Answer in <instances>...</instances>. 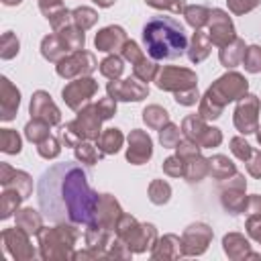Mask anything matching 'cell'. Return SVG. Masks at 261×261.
I'll return each mask as SVG.
<instances>
[{"instance_id":"14","label":"cell","mask_w":261,"mask_h":261,"mask_svg":"<svg viewBox=\"0 0 261 261\" xmlns=\"http://www.w3.org/2000/svg\"><path fill=\"white\" fill-rule=\"evenodd\" d=\"M18 102H20L18 90L6 77H2V118L4 120H10L14 116V110L18 108Z\"/></svg>"},{"instance_id":"31","label":"cell","mask_w":261,"mask_h":261,"mask_svg":"<svg viewBox=\"0 0 261 261\" xmlns=\"http://www.w3.org/2000/svg\"><path fill=\"white\" fill-rule=\"evenodd\" d=\"M243 63L249 71H259L261 69V49L259 47H249L245 49V55H243Z\"/></svg>"},{"instance_id":"36","label":"cell","mask_w":261,"mask_h":261,"mask_svg":"<svg viewBox=\"0 0 261 261\" xmlns=\"http://www.w3.org/2000/svg\"><path fill=\"white\" fill-rule=\"evenodd\" d=\"M163 169H165V173H169V175H184L186 163L181 161L179 155H177V157H169V159L163 163Z\"/></svg>"},{"instance_id":"37","label":"cell","mask_w":261,"mask_h":261,"mask_svg":"<svg viewBox=\"0 0 261 261\" xmlns=\"http://www.w3.org/2000/svg\"><path fill=\"white\" fill-rule=\"evenodd\" d=\"M39 153L43 155V157H55L57 153H59V145H57V141L53 139V137H47L45 141H41L39 143Z\"/></svg>"},{"instance_id":"44","label":"cell","mask_w":261,"mask_h":261,"mask_svg":"<svg viewBox=\"0 0 261 261\" xmlns=\"http://www.w3.org/2000/svg\"><path fill=\"white\" fill-rule=\"evenodd\" d=\"M47 2H49V6H59L61 4V0H41V8H45Z\"/></svg>"},{"instance_id":"13","label":"cell","mask_w":261,"mask_h":261,"mask_svg":"<svg viewBox=\"0 0 261 261\" xmlns=\"http://www.w3.org/2000/svg\"><path fill=\"white\" fill-rule=\"evenodd\" d=\"M126 35L120 27H106L104 31H100L96 35V47L100 51H114L124 43Z\"/></svg>"},{"instance_id":"10","label":"cell","mask_w":261,"mask_h":261,"mask_svg":"<svg viewBox=\"0 0 261 261\" xmlns=\"http://www.w3.org/2000/svg\"><path fill=\"white\" fill-rule=\"evenodd\" d=\"M31 114L37 120H43L47 124H57L59 122V110L55 108V104L51 102L49 94L45 92H37L31 100Z\"/></svg>"},{"instance_id":"41","label":"cell","mask_w":261,"mask_h":261,"mask_svg":"<svg viewBox=\"0 0 261 261\" xmlns=\"http://www.w3.org/2000/svg\"><path fill=\"white\" fill-rule=\"evenodd\" d=\"M257 2H259V0H228V6H230L232 12L241 14V12H247V10L255 8Z\"/></svg>"},{"instance_id":"8","label":"cell","mask_w":261,"mask_h":261,"mask_svg":"<svg viewBox=\"0 0 261 261\" xmlns=\"http://www.w3.org/2000/svg\"><path fill=\"white\" fill-rule=\"evenodd\" d=\"M96 67V61L92 57V53L86 51H75L73 55L61 59V63L57 65V73L63 77H73L80 73H90Z\"/></svg>"},{"instance_id":"27","label":"cell","mask_w":261,"mask_h":261,"mask_svg":"<svg viewBox=\"0 0 261 261\" xmlns=\"http://www.w3.org/2000/svg\"><path fill=\"white\" fill-rule=\"evenodd\" d=\"M20 200H22V196L16 190H8L6 188V192L2 194V218H8L16 210V206H18Z\"/></svg>"},{"instance_id":"45","label":"cell","mask_w":261,"mask_h":261,"mask_svg":"<svg viewBox=\"0 0 261 261\" xmlns=\"http://www.w3.org/2000/svg\"><path fill=\"white\" fill-rule=\"evenodd\" d=\"M94 2H96V4H100V6H110L114 0H94Z\"/></svg>"},{"instance_id":"17","label":"cell","mask_w":261,"mask_h":261,"mask_svg":"<svg viewBox=\"0 0 261 261\" xmlns=\"http://www.w3.org/2000/svg\"><path fill=\"white\" fill-rule=\"evenodd\" d=\"M243 55H245V43L237 39L232 45H224V49L220 51V61L226 67H232L243 59Z\"/></svg>"},{"instance_id":"32","label":"cell","mask_w":261,"mask_h":261,"mask_svg":"<svg viewBox=\"0 0 261 261\" xmlns=\"http://www.w3.org/2000/svg\"><path fill=\"white\" fill-rule=\"evenodd\" d=\"M155 71H157V65H155L153 61H147L145 57L135 63V75H137L141 82H149V80L155 75Z\"/></svg>"},{"instance_id":"23","label":"cell","mask_w":261,"mask_h":261,"mask_svg":"<svg viewBox=\"0 0 261 261\" xmlns=\"http://www.w3.org/2000/svg\"><path fill=\"white\" fill-rule=\"evenodd\" d=\"M24 130H27V137H29L31 141H35L37 145L49 137V124L43 122V120H37V118H35L33 122H29Z\"/></svg>"},{"instance_id":"21","label":"cell","mask_w":261,"mask_h":261,"mask_svg":"<svg viewBox=\"0 0 261 261\" xmlns=\"http://www.w3.org/2000/svg\"><path fill=\"white\" fill-rule=\"evenodd\" d=\"M210 173H212L214 177H218V179H224V177H228L230 173H234V167H232V163H230L226 157L216 155V157L210 159Z\"/></svg>"},{"instance_id":"20","label":"cell","mask_w":261,"mask_h":261,"mask_svg":"<svg viewBox=\"0 0 261 261\" xmlns=\"http://www.w3.org/2000/svg\"><path fill=\"white\" fill-rule=\"evenodd\" d=\"M143 118H145V122H147L149 126H153V128H163V124L169 122V116H167V112H165L161 106H149V108H145Z\"/></svg>"},{"instance_id":"9","label":"cell","mask_w":261,"mask_h":261,"mask_svg":"<svg viewBox=\"0 0 261 261\" xmlns=\"http://www.w3.org/2000/svg\"><path fill=\"white\" fill-rule=\"evenodd\" d=\"M208 37L218 47H224L234 39L232 22L222 10H212L210 12V35Z\"/></svg>"},{"instance_id":"22","label":"cell","mask_w":261,"mask_h":261,"mask_svg":"<svg viewBox=\"0 0 261 261\" xmlns=\"http://www.w3.org/2000/svg\"><path fill=\"white\" fill-rule=\"evenodd\" d=\"M208 241H210V230H208V226H204V224H194V226H190L188 232H186V243H188V245H190V243H198L202 251L206 249V243H208Z\"/></svg>"},{"instance_id":"33","label":"cell","mask_w":261,"mask_h":261,"mask_svg":"<svg viewBox=\"0 0 261 261\" xmlns=\"http://www.w3.org/2000/svg\"><path fill=\"white\" fill-rule=\"evenodd\" d=\"M159 139H161L163 147H177V143H179V128L175 124H167L165 130L161 128Z\"/></svg>"},{"instance_id":"39","label":"cell","mask_w":261,"mask_h":261,"mask_svg":"<svg viewBox=\"0 0 261 261\" xmlns=\"http://www.w3.org/2000/svg\"><path fill=\"white\" fill-rule=\"evenodd\" d=\"M147 4H151V6H155V8H169V10H173V12H179V10H184V6H186L184 0H147Z\"/></svg>"},{"instance_id":"46","label":"cell","mask_w":261,"mask_h":261,"mask_svg":"<svg viewBox=\"0 0 261 261\" xmlns=\"http://www.w3.org/2000/svg\"><path fill=\"white\" fill-rule=\"evenodd\" d=\"M20 0H4V4H18Z\"/></svg>"},{"instance_id":"42","label":"cell","mask_w":261,"mask_h":261,"mask_svg":"<svg viewBox=\"0 0 261 261\" xmlns=\"http://www.w3.org/2000/svg\"><path fill=\"white\" fill-rule=\"evenodd\" d=\"M122 53H124V57L128 59V61H133V63H137V61H141L143 59V55H141V51H139V47H137V43H124V49H122Z\"/></svg>"},{"instance_id":"38","label":"cell","mask_w":261,"mask_h":261,"mask_svg":"<svg viewBox=\"0 0 261 261\" xmlns=\"http://www.w3.org/2000/svg\"><path fill=\"white\" fill-rule=\"evenodd\" d=\"M96 110L102 118H110L114 112H116V102L114 98H102L98 104H96Z\"/></svg>"},{"instance_id":"7","label":"cell","mask_w":261,"mask_h":261,"mask_svg":"<svg viewBox=\"0 0 261 261\" xmlns=\"http://www.w3.org/2000/svg\"><path fill=\"white\" fill-rule=\"evenodd\" d=\"M257 112H259V100L255 96H243V100L237 106L234 112V124L241 133H253L257 128Z\"/></svg>"},{"instance_id":"4","label":"cell","mask_w":261,"mask_h":261,"mask_svg":"<svg viewBox=\"0 0 261 261\" xmlns=\"http://www.w3.org/2000/svg\"><path fill=\"white\" fill-rule=\"evenodd\" d=\"M157 86L163 90H173L175 94L188 92L196 88V75L190 69H179V67H165L159 73Z\"/></svg>"},{"instance_id":"12","label":"cell","mask_w":261,"mask_h":261,"mask_svg":"<svg viewBox=\"0 0 261 261\" xmlns=\"http://www.w3.org/2000/svg\"><path fill=\"white\" fill-rule=\"evenodd\" d=\"M108 92H110V98H114V100H143L147 96V86H143L135 80L110 82Z\"/></svg>"},{"instance_id":"11","label":"cell","mask_w":261,"mask_h":261,"mask_svg":"<svg viewBox=\"0 0 261 261\" xmlns=\"http://www.w3.org/2000/svg\"><path fill=\"white\" fill-rule=\"evenodd\" d=\"M128 143H130V147H128V151H126V157H128L130 163L141 165V163H145V161L151 157V153H153V149H151V139H149L143 130H133L130 137H128Z\"/></svg>"},{"instance_id":"3","label":"cell","mask_w":261,"mask_h":261,"mask_svg":"<svg viewBox=\"0 0 261 261\" xmlns=\"http://www.w3.org/2000/svg\"><path fill=\"white\" fill-rule=\"evenodd\" d=\"M247 92V80L239 73H228L220 77L204 96L200 114L204 118H218L222 112V106Z\"/></svg>"},{"instance_id":"35","label":"cell","mask_w":261,"mask_h":261,"mask_svg":"<svg viewBox=\"0 0 261 261\" xmlns=\"http://www.w3.org/2000/svg\"><path fill=\"white\" fill-rule=\"evenodd\" d=\"M14 53H18V41L12 33H6L2 37V57L4 59H10Z\"/></svg>"},{"instance_id":"6","label":"cell","mask_w":261,"mask_h":261,"mask_svg":"<svg viewBox=\"0 0 261 261\" xmlns=\"http://www.w3.org/2000/svg\"><path fill=\"white\" fill-rule=\"evenodd\" d=\"M96 90H98V86H96L94 80H90V77L75 80V82H71V84H67V86L63 88V100L67 102L69 108L80 110L82 104H86V102L92 98V94H94Z\"/></svg>"},{"instance_id":"47","label":"cell","mask_w":261,"mask_h":261,"mask_svg":"<svg viewBox=\"0 0 261 261\" xmlns=\"http://www.w3.org/2000/svg\"><path fill=\"white\" fill-rule=\"evenodd\" d=\"M257 139H259V143H261V128H259V133H257Z\"/></svg>"},{"instance_id":"15","label":"cell","mask_w":261,"mask_h":261,"mask_svg":"<svg viewBox=\"0 0 261 261\" xmlns=\"http://www.w3.org/2000/svg\"><path fill=\"white\" fill-rule=\"evenodd\" d=\"M10 173H12V177H8L6 173H2V177H0V181H2V186L4 188H10V190H16L22 198H27L29 194H31V177L24 173V171H14L12 167H10Z\"/></svg>"},{"instance_id":"16","label":"cell","mask_w":261,"mask_h":261,"mask_svg":"<svg viewBox=\"0 0 261 261\" xmlns=\"http://www.w3.org/2000/svg\"><path fill=\"white\" fill-rule=\"evenodd\" d=\"M210 37H206L202 31H196L194 33V39H192V49H190V59L192 61H202L206 55H208V51H210Z\"/></svg>"},{"instance_id":"26","label":"cell","mask_w":261,"mask_h":261,"mask_svg":"<svg viewBox=\"0 0 261 261\" xmlns=\"http://www.w3.org/2000/svg\"><path fill=\"white\" fill-rule=\"evenodd\" d=\"M0 145H2L4 153H18L20 151V137L14 130L4 128L2 135H0Z\"/></svg>"},{"instance_id":"43","label":"cell","mask_w":261,"mask_h":261,"mask_svg":"<svg viewBox=\"0 0 261 261\" xmlns=\"http://www.w3.org/2000/svg\"><path fill=\"white\" fill-rule=\"evenodd\" d=\"M249 173L255 177H261V153H255L253 161L249 163Z\"/></svg>"},{"instance_id":"24","label":"cell","mask_w":261,"mask_h":261,"mask_svg":"<svg viewBox=\"0 0 261 261\" xmlns=\"http://www.w3.org/2000/svg\"><path fill=\"white\" fill-rule=\"evenodd\" d=\"M16 220H18V226H20L22 230H27V232H37V230L41 228V220H39V216H37L31 208L20 210Z\"/></svg>"},{"instance_id":"5","label":"cell","mask_w":261,"mask_h":261,"mask_svg":"<svg viewBox=\"0 0 261 261\" xmlns=\"http://www.w3.org/2000/svg\"><path fill=\"white\" fill-rule=\"evenodd\" d=\"M184 130H186L190 141H194L196 145H202V147H216L220 143V139H222L216 128H208L196 116H188L184 120Z\"/></svg>"},{"instance_id":"2","label":"cell","mask_w":261,"mask_h":261,"mask_svg":"<svg viewBox=\"0 0 261 261\" xmlns=\"http://www.w3.org/2000/svg\"><path fill=\"white\" fill-rule=\"evenodd\" d=\"M147 53L153 59H175L188 49V39L181 24L169 16H155L143 29Z\"/></svg>"},{"instance_id":"28","label":"cell","mask_w":261,"mask_h":261,"mask_svg":"<svg viewBox=\"0 0 261 261\" xmlns=\"http://www.w3.org/2000/svg\"><path fill=\"white\" fill-rule=\"evenodd\" d=\"M122 69H124V65H122V61L118 59V57H106L102 63H100V71L106 75V77H110V80H116L120 73H122Z\"/></svg>"},{"instance_id":"29","label":"cell","mask_w":261,"mask_h":261,"mask_svg":"<svg viewBox=\"0 0 261 261\" xmlns=\"http://www.w3.org/2000/svg\"><path fill=\"white\" fill-rule=\"evenodd\" d=\"M169 194H171V188H169L163 179L153 181L151 188H149V196H151V200H153L155 204H163V202H167V200H169Z\"/></svg>"},{"instance_id":"18","label":"cell","mask_w":261,"mask_h":261,"mask_svg":"<svg viewBox=\"0 0 261 261\" xmlns=\"http://www.w3.org/2000/svg\"><path fill=\"white\" fill-rule=\"evenodd\" d=\"M69 49L65 47V43H63V39L57 35V37H47L45 41H43V55L47 57V59H51V61H57L61 55H65Z\"/></svg>"},{"instance_id":"1","label":"cell","mask_w":261,"mask_h":261,"mask_svg":"<svg viewBox=\"0 0 261 261\" xmlns=\"http://www.w3.org/2000/svg\"><path fill=\"white\" fill-rule=\"evenodd\" d=\"M86 171L80 165H55L39 181L41 210L51 220L92 222L98 212V194L88 188Z\"/></svg>"},{"instance_id":"19","label":"cell","mask_w":261,"mask_h":261,"mask_svg":"<svg viewBox=\"0 0 261 261\" xmlns=\"http://www.w3.org/2000/svg\"><path fill=\"white\" fill-rule=\"evenodd\" d=\"M98 145H100V149H102L104 153H116V151L120 149V145H122V135H120V130H118V128H108V130H104V133L100 135V139H98Z\"/></svg>"},{"instance_id":"25","label":"cell","mask_w":261,"mask_h":261,"mask_svg":"<svg viewBox=\"0 0 261 261\" xmlns=\"http://www.w3.org/2000/svg\"><path fill=\"white\" fill-rule=\"evenodd\" d=\"M186 18L192 27L200 29L204 22L210 20V10L204 8V6H190V8H186Z\"/></svg>"},{"instance_id":"40","label":"cell","mask_w":261,"mask_h":261,"mask_svg":"<svg viewBox=\"0 0 261 261\" xmlns=\"http://www.w3.org/2000/svg\"><path fill=\"white\" fill-rule=\"evenodd\" d=\"M230 145H232V153H234L239 159H243V161H247V159L251 157V153H253V151H251V147H249L243 139H232V143H230Z\"/></svg>"},{"instance_id":"30","label":"cell","mask_w":261,"mask_h":261,"mask_svg":"<svg viewBox=\"0 0 261 261\" xmlns=\"http://www.w3.org/2000/svg\"><path fill=\"white\" fill-rule=\"evenodd\" d=\"M71 14H73V22H75V27L82 29V31H86L88 27H92V24L96 22V18H98L96 12L90 10V8H77V10H73Z\"/></svg>"},{"instance_id":"34","label":"cell","mask_w":261,"mask_h":261,"mask_svg":"<svg viewBox=\"0 0 261 261\" xmlns=\"http://www.w3.org/2000/svg\"><path fill=\"white\" fill-rule=\"evenodd\" d=\"M75 155H77V159H82L86 163H96V159L100 157V153L96 151V147L86 145V143H77L75 145Z\"/></svg>"}]
</instances>
